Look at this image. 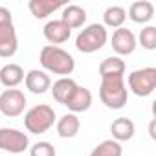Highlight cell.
<instances>
[{"mask_svg": "<svg viewBox=\"0 0 156 156\" xmlns=\"http://www.w3.org/2000/svg\"><path fill=\"white\" fill-rule=\"evenodd\" d=\"M154 125H156V119H152V121H151V125H149V136H151L152 140H156V132H154Z\"/></svg>", "mask_w": 156, "mask_h": 156, "instance_id": "obj_25", "label": "cell"}, {"mask_svg": "<svg viewBox=\"0 0 156 156\" xmlns=\"http://www.w3.org/2000/svg\"><path fill=\"white\" fill-rule=\"evenodd\" d=\"M90 156H123V147H121V143H118L112 138L103 140L101 143H98L92 149Z\"/></svg>", "mask_w": 156, "mask_h": 156, "instance_id": "obj_22", "label": "cell"}, {"mask_svg": "<svg viewBox=\"0 0 156 156\" xmlns=\"http://www.w3.org/2000/svg\"><path fill=\"white\" fill-rule=\"evenodd\" d=\"M110 132H112V140H116L118 143L121 141H129L134 138L136 132V125L130 118H118L112 121L110 125Z\"/></svg>", "mask_w": 156, "mask_h": 156, "instance_id": "obj_19", "label": "cell"}, {"mask_svg": "<svg viewBox=\"0 0 156 156\" xmlns=\"http://www.w3.org/2000/svg\"><path fill=\"white\" fill-rule=\"evenodd\" d=\"M136 41L141 44V48H145V50H149V51L156 50V28H154V26H145V28L140 31V37H138Z\"/></svg>", "mask_w": 156, "mask_h": 156, "instance_id": "obj_23", "label": "cell"}, {"mask_svg": "<svg viewBox=\"0 0 156 156\" xmlns=\"http://www.w3.org/2000/svg\"><path fill=\"white\" fill-rule=\"evenodd\" d=\"M127 85H129L127 90H130L138 98L151 96L156 88V68L147 66V68L130 72L127 77Z\"/></svg>", "mask_w": 156, "mask_h": 156, "instance_id": "obj_6", "label": "cell"}, {"mask_svg": "<svg viewBox=\"0 0 156 156\" xmlns=\"http://www.w3.org/2000/svg\"><path fill=\"white\" fill-rule=\"evenodd\" d=\"M30 156H57V151L50 141H37L30 149Z\"/></svg>", "mask_w": 156, "mask_h": 156, "instance_id": "obj_24", "label": "cell"}, {"mask_svg": "<svg viewBox=\"0 0 156 156\" xmlns=\"http://www.w3.org/2000/svg\"><path fill=\"white\" fill-rule=\"evenodd\" d=\"M92 92L87 88V87H77L75 92L70 96V99L66 101L64 107H68V110L72 114H79V112H87L90 107H92Z\"/></svg>", "mask_w": 156, "mask_h": 156, "instance_id": "obj_12", "label": "cell"}, {"mask_svg": "<svg viewBox=\"0 0 156 156\" xmlns=\"http://www.w3.org/2000/svg\"><path fill=\"white\" fill-rule=\"evenodd\" d=\"M66 4L64 2H53V0H30L28 2V8H30V11H31V15L35 17V19H46V17H50L51 13H55L57 9H61V8H64Z\"/></svg>", "mask_w": 156, "mask_h": 156, "instance_id": "obj_20", "label": "cell"}, {"mask_svg": "<svg viewBox=\"0 0 156 156\" xmlns=\"http://www.w3.org/2000/svg\"><path fill=\"white\" fill-rule=\"evenodd\" d=\"M26 103V96L19 88H6L0 94V112L6 118H17L24 114Z\"/></svg>", "mask_w": 156, "mask_h": 156, "instance_id": "obj_8", "label": "cell"}, {"mask_svg": "<svg viewBox=\"0 0 156 156\" xmlns=\"http://www.w3.org/2000/svg\"><path fill=\"white\" fill-rule=\"evenodd\" d=\"M108 42V31L103 24H88L83 28L75 39V48L81 53H94L99 51Z\"/></svg>", "mask_w": 156, "mask_h": 156, "instance_id": "obj_4", "label": "cell"}, {"mask_svg": "<svg viewBox=\"0 0 156 156\" xmlns=\"http://www.w3.org/2000/svg\"><path fill=\"white\" fill-rule=\"evenodd\" d=\"M24 70L17 62H8L0 68V85H4L6 88H17L24 81Z\"/></svg>", "mask_w": 156, "mask_h": 156, "instance_id": "obj_13", "label": "cell"}, {"mask_svg": "<svg viewBox=\"0 0 156 156\" xmlns=\"http://www.w3.org/2000/svg\"><path fill=\"white\" fill-rule=\"evenodd\" d=\"M55 110L50 105H35L24 114V127L31 134H44L55 125Z\"/></svg>", "mask_w": 156, "mask_h": 156, "instance_id": "obj_3", "label": "cell"}, {"mask_svg": "<svg viewBox=\"0 0 156 156\" xmlns=\"http://www.w3.org/2000/svg\"><path fill=\"white\" fill-rule=\"evenodd\" d=\"M24 85L26 88L31 92V94H37V96H42L50 90L51 87V79L50 75L44 72V70H30L26 75H24Z\"/></svg>", "mask_w": 156, "mask_h": 156, "instance_id": "obj_11", "label": "cell"}, {"mask_svg": "<svg viewBox=\"0 0 156 156\" xmlns=\"http://www.w3.org/2000/svg\"><path fill=\"white\" fill-rule=\"evenodd\" d=\"M125 20H127V11L121 6H108L103 13V26L105 28H112V30L123 28Z\"/></svg>", "mask_w": 156, "mask_h": 156, "instance_id": "obj_21", "label": "cell"}, {"mask_svg": "<svg viewBox=\"0 0 156 156\" xmlns=\"http://www.w3.org/2000/svg\"><path fill=\"white\" fill-rule=\"evenodd\" d=\"M132 22L136 24H147L152 20L154 17V6L149 0H138V2H132L129 8V15H127Z\"/></svg>", "mask_w": 156, "mask_h": 156, "instance_id": "obj_15", "label": "cell"}, {"mask_svg": "<svg viewBox=\"0 0 156 156\" xmlns=\"http://www.w3.org/2000/svg\"><path fill=\"white\" fill-rule=\"evenodd\" d=\"M61 20H62L70 30L83 28L85 22H87V11H85L81 6H77V4H66V6L62 8Z\"/></svg>", "mask_w": 156, "mask_h": 156, "instance_id": "obj_18", "label": "cell"}, {"mask_svg": "<svg viewBox=\"0 0 156 156\" xmlns=\"http://www.w3.org/2000/svg\"><path fill=\"white\" fill-rule=\"evenodd\" d=\"M77 87L79 85H77L72 77H59V79L50 87V90H51V96H53V99L57 103L66 105V101L70 99V96L75 92Z\"/></svg>", "mask_w": 156, "mask_h": 156, "instance_id": "obj_16", "label": "cell"}, {"mask_svg": "<svg viewBox=\"0 0 156 156\" xmlns=\"http://www.w3.org/2000/svg\"><path fill=\"white\" fill-rule=\"evenodd\" d=\"M42 35H44V39H46L51 46H57V44H62V42H66V41L70 39L72 30H70L61 19H57V20H48V22L44 24Z\"/></svg>", "mask_w": 156, "mask_h": 156, "instance_id": "obj_10", "label": "cell"}, {"mask_svg": "<svg viewBox=\"0 0 156 156\" xmlns=\"http://www.w3.org/2000/svg\"><path fill=\"white\" fill-rule=\"evenodd\" d=\"M112 50L118 53V55H132L138 48V41H136V35L127 30V28H118L114 30L112 33Z\"/></svg>", "mask_w": 156, "mask_h": 156, "instance_id": "obj_9", "label": "cell"}, {"mask_svg": "<svg viewBox=\"0 0 156 156\" xmlns=\"http://www.w3.org/2000/svg\"><path fill=\"white\" fill-rule=\"evenodd\" d=\"M55 129H57V134L64 140L68 138H75L77 134H79V129H81V121L79 118H77V114H64L62 118H59L55 121Z\"/></svg>", "mask_w": 156, "mask_h": 156, "instance_id": "obj_17", "label": "cell"}, {"mask_svg": "<svg viewBox=\"0 0 156 156\" xmlns=\"http://www.w3.org/2000/svg\"><path fill=\"white\" fill-rule=\"evenodd\" d=\"M125 70H127V64L118 55L107 57L99 62V77L101 79H112V77H123L125 79Z\"/></svg>", "mask_w": 156, "mask_h": 156, "instance_id": "obj_14", "label": "cell"}, {"mask_svg": "<svg viewBox=\"0 0 156 156\" xmlns=\"http://www.w3.org/2000/svg\"><path fill=\"white\" fill-rule=\"evenodd\" d=\"M39 61L44 72L55 73L59 77H70V73L75 70V59L61 46H51V44L42 46Z\"/></svg>", "mask_w": 156, "mask_h": 156, "instance_id": "obj_1", "label": "cell"}, {"mask_svg": "<svg viewBox=\"0 0 156 156\" xmlns=\"http://www.w3.org/2000/svg\"><path fill=\"white\" fill-rule=\"evenodd\" d=\"M30 147V138L26 132L11 127L0 129V151L9 154H20Z\"/></svg>", "mask_w": 156, "mask_h": 156, "instance_id": "obj_7", "label": "cell"}, {"mask_svg": "<svg viewBox=\"0 0 156 156\" xmlns=\"http://www.w3.org/2000/svg\"><path fill=\"white\" fill-rule=\"evenodd\" d=\"M99 99L107 108L119 110L129 101V90L123 77H112V79H101L99 85Z\"/></svg>", "mask_w": 156, "mask_h": 156, "instance_id": "obj_2", "label": "cell"}, {"mask_svg": "<svg viewBox=\"0 0 156 156\" xmlns=\"http://www.w3.org/2000/svg\"><path fill=\"white\" fill-rule=\"evenodd\" d=\"M19 50V39L13 24V15L8 8L0 6V57L9 59Z\"/></svg>", "mask_w": 156, "mask_h": 156, "instance_id": "obj_5", "label": "cell"}]
</instances>
